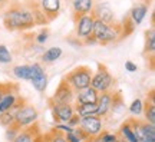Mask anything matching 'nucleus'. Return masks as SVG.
I'll list each match as a JSON object with an SVG mask.
<instances>
[{"label": "nucleus", "instance_id": "obj_1", "mask_svg": "<svg viewBox=\"0 0 155 142\" xmlns=\"http://www.w3.org/2000/svg\"><path fill=\"white\" fill-rule=\"evenodd\" d=\"M3 25L7 30H28L35 26V20L28 6L15 2L3 13Z\"/></svg>", "mask_w": 155, "mask_h": 142}, {"label": "nucleus", "instance_id": "obj_2", "mask_svg": "<svg viewBox=\"0 0 155 142\" xmlns=\"http://www.w3.org/2000/svg\"><path fill=\"white\" fill-rule=\"evenodd\" d=\"M92 38L95 39V42L99 45H109L115 43L121 36V25L115 23V25H108L101 20H94V29H92Z\"/></svg>", "mask_w": 155, "mask_h": 142}, {"label": "nucleus", "instance_id": "obj_3", "mask_svg": "<svg viewBox=\"0 0 155 142\" xmlns=\"http://www.w3.org/2000/svg\"><path fill=\"white\" fill-rule=\"evenodd\" d=\"M94 71L86 65H79L76 68H73L71 72H68V75H65V81H66L71 88H72L75 93L82 91L85 88L91 86V79H92Z\"/></svg>", "mask_w": 155, "mask_h": 142}, {"label": "nucleus", "instance_id": "obj_4", "mask_svg": "<svg viewBox=\"0 0 155 142\" xmlns=\"http://www.w3.org/2000/svg\"><path fill=\"white\" fill-rule=\"evenodd\" d=\"M114 82H115V79L109 73L108 68L104 63H98V71L95 75H92V79H91V88H94L99 93L108 92V91H111Z\"/></svg>", "mask_w": 155, "mask_h": 142}, {"label": "nucleus", "instance_id": "obj_5", "mask_svg": "<svg viewBox=\"0 0 155 142\" xmlns=\"http://www.w3.org/2000/svg\"><path fill=\"white\" fill-rule=\"evenodd\" d=\"M38 118H39V112L33 105L23 104L15 112V124H13V126L20 129V128H25V126L33 125L35 122L38 121Z\"/></svg>", "mask_w": 155, "mask_h": 142}, {"label": "nucleus", "instance_id": "obj_6", "mask_svg": "<svg viewBox=\"0 0 155 142\" xmlns=\"http://www.w3.org/2000/svg\"><path fill=\"white\" fill-rule=\"evenodd\" d=\"M94 20L95 19L92 15H83V16H79L78 19H75V33L81 42L89 36H92Z\"/></svg>", "mask_w": 155, "mask_h": 142}, {"label": "nucleus", "instance_id": "obj_7", "mask_svg": "<svg viewBox=\"0 0 155 142\" xmlns=\"http://www.w3.org/2000/svg\"><path fill=\"white\" fill-rule=\"evenodd\" d=\"M78 126H79L89 138H95L96 135H99L101 132H102V119H101L98 115L85 116V118H81Z\"/></svg>", "mask_w": 155, "mask_h": 142}, {"label": "nucleus", "instance_id": "obj_8", "mask_svg": "<svg viewBox=\"0 0 155 142\" xmlns=\"http://www.w3.org/2000/svg\"><path fill=\"white\" fill-rule=\"evenodd\" d=\"M49 106L52 109V114H53V118H55L56 122L68 124V121L71 119L73 114H75L72 104H56L52 99H49Z\"/></svg>", "mask_w": 155, "mask_h": 142}, {"label": "nucleus", "instance_id": "obj_9", "mask_svg": "<svg viewBox=\"0 0 155 142\" xmlns=\"http://www.w3.org/2000/svg\"><path fill=\"white\" fill-rule=\"evenodd\" d=\"M50 99L56 104H72L73 99H75V91L65 79H62Z\"/></svg>", "mask_w": 155, "mask_h": 142}, {"label": "nucleus", "instance_id": "obj_10", "mask_svg": "<svg viewBox=\"0 0 155 142\" xmlns=\"http://www.w3.org/2000/svg\"><path fill=\"white\" fill-rule=\"evenodd\" d=\"M32 68V78H30V82L33 85V88L38 92H45L46 86H48V75L45 72L43 66L40 63H33L30 66Z\"/></svg>", "mask_w": 155, "mask_h": 142}, {"label": "nucleus", "instance_id": "obj_11", "mask_svg": "<svg viewBox=\"0 0 155 142\" xmlns=\"http://www.w3.org/2000/svg\"><path fill=\"white\" fill-rule=\"evenodd\" d=\"M91 15L94 16V19L101 20V22H104V23H108V25H115L116 23L115 15H114L112 9L108 5H102V3L95 5L92 12H91Z\"/></svg>", "mask_w": 155, "mask_h": 142}, {"label": "nucleus", "instance_id": "obj_12", "mask_svg": "<svg viewBox=\"0 0 155 142\" xmlns=\"http://www.w3.org/2000/svg\"><path fill=\"white\" fill-rule=\"evenodd\" d=\"M39 6L48 22L55 20L61 12V0H39Z\"/></svg>", "mask_w": 155, "mask_h": 142}, {"label": "nucleus", "instance_id": "obj_13", "mask_svg": "<svg viewBox=\"0 0 155 142\" xmlns=\"http://www.w3.org/2000/svg\"><path fill=\"white\" fill-rule=\"evenodd\" d=\"M76 98H75V104L76 105H82V104H96L98 98H99V92H96L94 88H85L82 91L75 93Z\"/></svg>", "mask_w": 155, "mask_h": 142}, {"label": "nucleus", "instance_id": "obj_14", "mask_svg": "<svg viewBox=\"0 0 155 142\" xmlns=\"http://www.w3.org/2000/svg\"><path fill=\"white\" fill-rule=\"evenodd\" d=\"M98 116L99 118H104L111 112V106H112V92L108 91V92H101L99 98H98Z\"/></svg>", "mask_w": 155, "mask_h": 142}, {"label": "nucleus", "instance_id": "obj_15", "mask_svg": "<svg viewBox=\"0 0 155 142\" xmlns=\"http://www.w3.org/2000/svg\"><path fill=\"white\" fill-rule=\"evenodd\" d=\"M94 0H72V9H73V20L79 16L89 15L94 9Z\"/></svg>", "mask_w": 155, "mask_h": 142}, {"label": "nucleus", "instance_id": "obj_16", "mask_svg": "<svg viewBox=\"0 0 155 142\" xmlns=\"http://www.w3.org/2000/svg\"><path fill=\"white\" fill-rule=\"evenodd\" d=\"M39 135V126L36 125V122L33 124V126L29 125L26 129H23L22 132L19 131L15 139L12 142H35L36 137Z\"/></svg>", "mask_w": 155, "mask_h": 142}, {"label": "nucleus", "instance_id": "obj_17", "mask_svg": "<svg viewBox=\"0 0 155 142\" xmlns=\"http://www.w3.org/2000/svg\"><path fill=\"white\" fill-rule=\"evenodd\" d=\"M142 111L145 112V121L151 124V125H155V98H154V91H151L150 96L145 102Z\"/></svg>", "mask_w": 155, "mask_h": 142}, {"label": "nucleus", "instance_id": "obj_18", "mask_svg": "<svg viewBox=\"0 0 155 142\" xmlns=\"http://www.w3.org/2000/svg\"><path fill=\"white\" fill-rule=\"evenodd\" d=\"M73 109H75V114L79 115L81 118L98 115V105H96V104H82V105H76V104H75Z\"/></svg>", "mask_w": 155, "mask_h": 142}, {"label": "nucleus", "instance_id": "obj_19", "mask_svg": "<svg viewBox=\"0 0 155 142\" xmlns=\"http://www.w3.org/2000/svg\"><path fill=\"white\" fill-rule=\"evenodd\" d=\"M155 53V29L151 28L145 32V55L151 56V62L154 63Z\"/></svg>", "mask_w": 155, "mask_h": 142}, {"label": "nucleus", "instance_id": "obj_20", "mask_svg": "<svg viewBox=\"0 0 155 142\" xmlns=\"http://www.w3.org/2000/svg\"><path fill=\"white\" fill-rule=\"evenodd\" d=\"M119 135H121V139L127 142H139L137 135H135V132H134L132 126L129 124V121H125L124 124L121 125L119 128Z\"/></svg>", "mask_w": 155, "mask_h": 142}, {"label": "nucleus", "instance_id": "obj_21", "mask_svg": "<svg viewBox=\"0 0 155 142\" xmlns=\"http://www.w3.org/2000/svg\"><path fill=\"white\" fill-rule=\"evenodd\" d=\"M147 12H148V5H137L132 10H131L129 16H131V19H132V22L135 23V26L139 25V23L144 20Z\"/></svg>", "mask_w": 155, "mask_h": 142}, {"label": "nucleus", "instance_id": "obj_22", "mask_svg": "<svg viewBox=\"0 0 155 142\" xmlns=\"http://www.w3.org/2000/svg\"><path fill=\"white\" fill-rule=\"evenodd\" d=\"M13 75L19 79L23 81H30L32 78V68L29 65H22V66H15L13 68Z\"/></svg>", "mask_w": 155, "mask_h": 142}, {"label": "nucleus", "instance_id": "obj_23", "mask_svg": "<svg viewBox=\"0 0 155 142\" xmlns=\"http://www.w3.org/2000/svg\"><path fill=\"white\" fill-rule=\"evenodd\" d=\"M65 138H66V142H83L85 139H88L89 137L78 126L76 129H72L71 132H68L65 135Z\"/></svg>", "mask_w": 155, "mask_h": 142}, {"label": "nucleus", "instance_id": "obj_24", "mask_svg": "<svg viewBox=\"0 0 155 142\" xmlns=\"http://www.w3.org/2000/svg\"><path fill=\"white\" fill-rule=\"evenodd\" d=\"M61 56H62L61 48H50V49H48L43 55H42V60H43L45 63H52V62H55V60L59 59Z\"/></svg>", "mask_w": 155, "mask_h": 142}, {"label": "nucleus", "instance_id": "obj_25", "mask_svg": "<svg viewBox=\"0 0 155 142\" xmlns=\"http://www.w3.org/2000/svg\"><path fill=\"white\" fill-rule=\"evenodd\" d=\"M135 30V23L132 22V19L129 16V13H128L127 16L124 17V20H122V25H121V36L122 38H127L129 36L131 33Z\"/></svg>", "mask_w": 155, "mask_h": 142}, {"label": "nucleus", "instance_id": "obj_26", "mask_svg": "<svg viewBox=\"0 0 155 142\" xmlns=\"http://www.w3.org/2000/svg\"><path fill=\"white\" fill-rule=\"evenodd\" d=\"M124 111V101L119 92H112V106H111V112L114 114H121Z\"/></svg>", "mask_w": 155, "mask_h": 142}, {"label": "nucleus", "instance_id": "obj_27", "mask_svg": "<svg viewBox=\"0 0 155 142\" xmlns=\"http://www.w3.org/2000/svg\"><path fill=\"white\" fill-rule=\"evenodd\" d=\"M0 124L6 128H9L15 124V114H12V111H6L0 114Z\"/></svg>", "mask_w": 155, "mask_h": 142}, {"label": "nucleus", "instance_id": "obj_28", "mask_svg": "<svg viewBox=\"0 0 155 142\" xmlns=\"http://www.w3.org/2000/svg\"><path fill=\"white\" fill-rule=\"evenodd\" d=\"M12 62V53L5 45H0V63H9Z\"/></svg>", "mask_w": 155, "mask_h": 142}, {"label": "nucleus", "instance_id": "obj_29", "mask_svg": "<svg viewBox=\"0 0 155 142\" xmlns=\"http://www.w3.org/2000/svg\"><path fill=\"white\" fill-rule=\"evenodd\" d=\"M142 108H144V104H142V101L141 99H135L131 106H129V111H131V114L134 115H141L142 114Z\"/></svg>", "mask_w": 155, "mask_h": 142}, {"label": "nucleus", "instance_id": "obj_30", "mask_svg": "<svg viewBox=\"0 0 155 142\" xmlns=\"http://www.w3.org/2000/svg\"><path fill=\"white\" fill-rule=\"evenodd\" d=\"M49 135H50V141L49 142H66L65 134L61 132V131H58V129H53Z\"/></svg>", "mask_w": 155, "mask_h": 142}, {"label": "nucleus", "instance_id": "obj_31", "mask_svg": "<svg viewBox=\"0 0 155 142\" xmlns=\"http://www.w3.org/2000/svg\"><path fill=\"white\" fill-rule=\"evenodd\" d=\"M99 138L102 142H116L119 138H118V135H115V134H108V132H101L99 134Z\"/></svg>", "mask_w": 155, "mask_h": 142}, {"label": "nucleus", "instance_id": "obj_32", "mask_svg": "<svg viewBox=\"0 0 155 142\" xmlns=\"http://www.w3.org/2000/svg\"><path fill=\"white\" fill-rule=\"evenodd\" d=\"M48 35H49V33H48V30H46V29H45V30H42V32L36 36V42H38V43H45V42L48 40Z\"/></svg>", "mask_w": 155, "mask_h": 142}, {"label": "nucleus", "instance_id": "obj_33", "mask_svg": "<svg viewBox=\"0 0 155 142\" xmlns=\"http://www.w3.org/2000/svg\"><path fill=\"white\" fill-rule=\"evenodd\" d=\"M79 121H81V116H79V115H76V114H73L72 118L68 121V125L71 126V128H73V126H78V125H79Z\"/></svg>", "mask_w": 155, "mask_h": 142}, {"label": "nucleus", "instance_id": "obj_34", "mask_svg": "<svg viewBox=\"0 0 155 142\" xmlns=\"http://www.w3.org/2000/svg\"><path fill=\"white\" fill-rule=\"evenodd\" d=\"M125 69H127L128 72H137L138 66L135 65V63H132L131 60H128V62H125Z\"/></svg>", "mask_w": 155, "mask_h": 142}, {"label": "nucleus", "instance_id": "obj_35", "mask_svg": "<svg viewBox=\"0 0 155 142\" xmlns=\"http://www.w3.org/2000/svg\"><path fill=\"white\" fill-rule=\"evenodd\" d=\"M55 129H58V131L63 132V134H68V132H71L73 129V128H71L69 125H56Z\"/></svg>", "mask_w": 155, "mask_h": 142}, {"label": "nucleus", "instance_id": "obj_36", "mask_svg": "<svg viewBox=\"0 0 155 142\" xmlns=\"http://www.w3.org/2000/svg\"><path fill=\"white\" fill-rule=\"evenodd\" d=\"M7 86H9V83H0V99H2V96H3L5 91L7 89Z\"/></svg>", "mask_w": 155, "mask_h": 142}, {"label": "nucleus", "instance_id": "obj_37", "mask_svg": "<svg viewBox=\"0 0 155 142\" xmlns=\"http://www.w3.org/2000/svg\"><path fill=\"white\" fill-rule=\"evenodd\" d=\"M10 0H0V5H6V3H9Z\"/></svg>", "mask_w": 155, "mask_h": 142}, {"label": "nucleus", "instance_id": "obj_38", "mask_svg": "<svg viewBox=\"0 0 155 142\" xmlns=\"http://www.w3.org/2000/svg\"><path fill=\"white\" fill-rule=\"evenodd\" d=\"M83 142H94V138H88V139H85Z\"/></svg>", "mask_w": 155, "mask_h": 142}, {"label": "nucleus", "instance_id": "obj_39", "mask_svg": "<svg viewBox=\"0 0 155 142\" xmlns=\"http://www.w3.org/2000/svg\"><path fill=\"white\" fill-rule=\"evenodd\" d=\"M119 142H127V141H124V139H121V138H119Z\"/></svg>", "mask_w": 155, "mask_h": 142}]
</instances>
